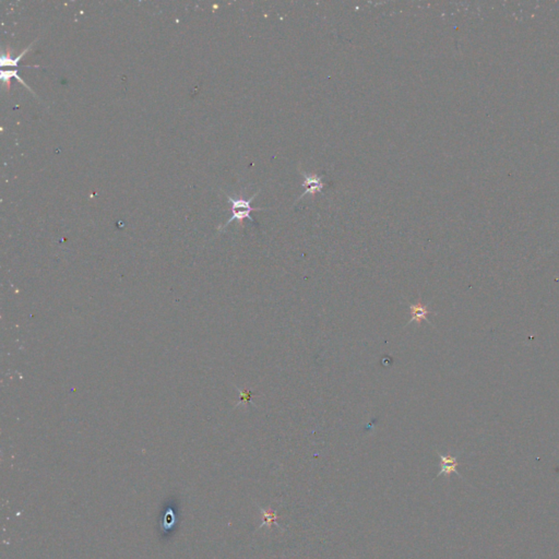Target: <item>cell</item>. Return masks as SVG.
Instances as JSON below:
<instances>
[{"instance_id":"cell-1","label":"cell","mask_w":559,"mask_h":559,"mask_svg":"<svg viewBox=\"0 0 559 559\" xmlns=\"http://www.w3.org/2000/svg\"><path fill=\"white\" fill-rule=\"evenodd\" d=\"M258 193H259V192H256V193L253 194V196H252L250 199H248V200H246V199H244V198H232L231 196H227V194H226L227 199L230 200V202H231V204H232V212H233V216H232V218H231L229 221H227V222L225 223V225L222 227V229H225V227H226L227 225H229V224H231V223L233 222V221H237V222H238L240 225H243V222H244V220H245V219H248V220L251 221V222H255V220H253V219L251 218L250 213H251L252 211H261V210H264V209H259V207H252V206H251V201L256 198V196H258Z\"/></svg>"},{"instance_id":"cell-2","label":"cell","mask_w":559,"mask_h":559,"mask_svg":"<svg viewBox=\"0 0 559 559\" xmlns=\"http://www.w3.org/2000/svg\"><path fill=\"white\" fill-rule=\"evenodd\" d=\"M408 307H409V310H411V319H409V321L406 324L415 322L417 323V326H421V323L424 320L430 322V320L427 319V316L433 313L431 310H428V307L426 305L422 303L421 298L416 304H408Z\"/></svg>"},{"instance_id":"cell-3","label":"cell","mask_w":559,"mask_h":559,"mask_svg":"<svg viewBox=\"0 0 559 559\" xmlns=\"http://www.w3.org/2000/svg\"><path fill=\"white\" fill-rule=\"evenodd\" d=\"M302 173H303V176L305 178L303 186H306L307 189L300 197V199L304 198L308 193L315 194L317 191L320 192L322 190V188H323L322 178H323V176H314V175H309V174H306L304 172H302ZM300 199H298V200H300Z\"/></svg>"},{"instance_id":"cell-4","label":"cell","mask_w":559,"mask_h":559,"mask_svg":"<svg viewBox=\"0 0 559 559\" xmlns=\"http://www.w3.org/2000/svg\"><path fill=\"white\" fill-rule=\"evenodd\" d=\"M438 456L440 458V472L438 473L437 476L440 475H446V476H449L451 473H457L459 475V472L457 471V467H458V460L457 457H452V456H444V454L438 453Z\"/></svg>"},{"instance_id":"cell-5","label":"cell","mask_w":559,"mask_h":559,"mask_svg":"<svg viewBox=\"0 0 559 559\" xmlns=\"http://www.w3.org/2000/svg\"><path fill=\"white\" fill-rule=\"evenodd\" d=\"M14 78H15V79H17L19 82H21V83L23 84V86L30 91V92H32L33 94H35V93L33 92V90H32V89L28 86V83L25 82L23 79H21V77L19 76V74H18V69H8V70H2V71H0V79H2V81H3V83H4V86H5V88H6V90H7V91L10 90V87H11V80L14 79Z\"/></svg>"},{"instance_id":"cell-6","label":"cell","mask_w":559,"mask_h":559,"mask_svg":"<svg viewBox=\"0 0 559 559\" xmlns=\"http://www.w3.org/2000/svg\"><path fill=\"white\" fill-rule=\"evenodd\" d=\"M32 45H33V43L30 44L27 48H24L22 53L20 55H18L16 58H11L10 54L3 51L2 58H0V66H2V67H11V68L17 69L19 67V64H20V61H21L22 58L24 57V55L28 54V51L31 49Z\"/></svg>"},{"instance_id":"cell-7","label":"cell","mask_w":559,"mask_h":559,"mask_svg":"<svg viewBox=\"0 0 559 559\" xmlns=\"http://www.w3.org/2000/svg\"><path fill=\"white\" fill-rule=\"evenodd\" d=\"M259 509H260V511L262 512V516H263V519H264V520H263V522H262V524L260 525V528H262V526H264V525L268 526V528H271L273 523H274V522L276 523V519L278 518V516H276V512H275V511L270 512V511H266V510H264V509H262V508H259ZM276 525L280 528V524L276 523Z\"/></svg>"},{"instance_id":"cell-8","label":"cell","mask_w":559,"mask_h":559,"mask_svg":"<svg viewBox=\"0 0 559 559\" xmlns=\"http://www.w3.org/2000/svg\"><path fill=\"white\" fill-rule=\"evenodd\" d=\"M240 402H243L244 400L247 402H250L251 399V392L250 391H240Z\"/></svg>"}]
</instances>
